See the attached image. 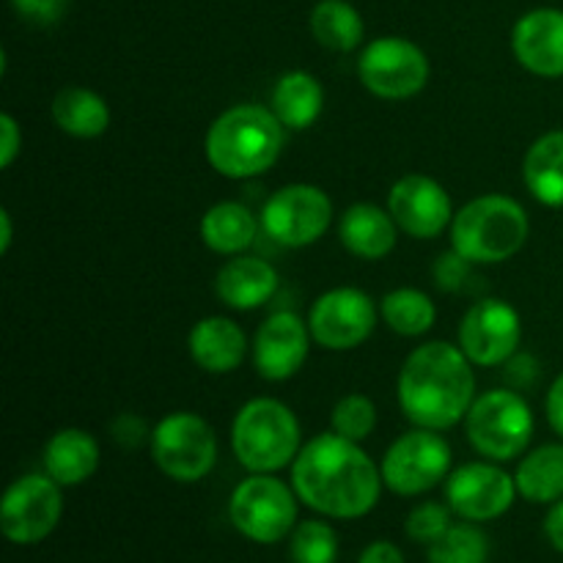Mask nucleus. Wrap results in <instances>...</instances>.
Returning a JSON list of instances; mask_svg holds the SVG:
<instances>
[{
  "label": "nucleus",
  "mask_w": 563,
  "mask_h": 563,
  "mask_svg": "<svg viewBox=\"0 0 563 563\" xmlns=\"http://www.w3.org/2000/svg\"><path fill=\"white\" fill-rule=\"evenodd\" d=\"M291 487L317 515L361 520L379 504L385 482L361 443L324 432L308 440L291 462Z\"/></svg>",
  "instance_id": "obj_1"
},
{
  "label": "nucleus",
  "mask_w": 563,
  "mask_h": 563,
  "mask_svg": "<svg viewBox=\"0 0 563 563\" xmlns=\"http://www.w3.org/2000/svg\"><path fill=\"white\" fill-rule=\"evenodd\" d=\"M462 346L429 341L410 352L399 372L396 394L407 421L421 429L456 427L476 401V374Z\"/></svg>",
  "instance_id": "obj_2"
},
{
  "label": "nucleus",
  "mask_w": 563,
  "mask_h": 563,
  "mask_svg": "<svg viewBox=\"0 0 563 563\" xmlns=\"http://www.w3.org/2000/svg\"><path fill=\"white\" fill-rule=\"evenodd\" d=\"M286 143V126L273 108L234 104L209 124L207 159L225 179H253L278 163Z\"/></svg>",
  "instance_id": "obj_3"
},
{
  "label": "nucleus",
  "mask_w": 563,
  "mask_h": 563,
  "mask_svg": "<svg viewBox=\"0 0 563 563\" xmlns=\"http://www.w3.org/2000/svg\"><path fill=\"white\" fill-rule=\"evenodd\" d=\"M528 234V212L509 196L473 198L451 220V247L471 264H500L517 256Z\"/></svg>",
  "instance_id": "obj_4"
},
{
  "label": "nucleus",
  "mask_w": 563,
  "mask_h": 563,
  "mask_svg": "<svg viewBox=\"0 0 563 563\" xmlns=\"http://www.w3.org/2000/svg\"><path fill=\"white\" fill-rule=\"evenodd\" d=\"M231 449L245 471L278 473L300 454V421L284 401L251 399L231 423Z\"/></svg>",
  "instance_id": "obj_5"
},
{
  "label": "nucleus",
  "mask_w": 563,
  "mask_h": 563,
  "mask_svg": "<svg viewBox=\"0 0 563 563\" xmlns=\"http://www.w3.org/2000/svg\"><path fill=\"white\" fill-rule=\"evenodd\" d=\"M467 440L493 462L517 460L533 438V410L520 390L498 388L478 396L465 418Z\"/></svg>",
  "instance_id": "obj_6"
},
{
  "label": "nucleus",
  "mask_w": 563,
  "mask_h": 563,
  "mask_svg": "<svg viewBox=\"0 0 563 563\" xmlns=\"http://www.w3.org/2000/svg\"><path fill=\"white\" fill-rule=\"evenodd\" d=\"M297 493L273 473H251L229 498V520L256 544H278L297 528Z\"/></svg>",
  "instance_id": "obj_7"
},
{
  "label": "nucleus",
  "mask_w": 563,
  "mask_h": 563,
  "mask_svg": "<svg viewBox=\"0 0 563 563\" xmlns=\"http://www.w3.org/2000/svg\"><path fill=\"white\" fill-rule=\"evenodd\" d=\"M152 456L174 482H201L218 462V434L196 412H170L154 427Z\"/></svg>",
  "instance_id": "obj_8"
},
{
  "label": "nucleus",
  "mask_w": 563,
  "mask_h": 563,
  "mask_svg": "<svg viewBox=\"0 0 563 563\" xmlns=\"http://www.w3.org/2000/svg\"><path fill=\"white\" fill-rule=\"evenodd\" d=\"M451 445L434 429L416 427L390 443L383 456V482L401 498H416L445 482L451 473Z\"/></svg>",
  "instance_id": "obj_9"
},
{
  "label": "nucleus",
  "mask_w": 563,
  "mask_h": 563,
  "mask_svg": "<svg viewBox=\"0 0 563 563\" xmlns=\"http://www.w3.org/2000/svg\"><path fill=\"white\" fill-rule=\"evenodd\" d=\"M363 88L379 99H410L429 82V58L405 36H379L357 58Z\"/></svg>",
  "instance_id": "obj_10"
},
{
  "label": "nucleus",
  "mask_w": 563,
  "mask_h": 563,
  "mask_svg": "<svg viewBox=\"0 0 563 563\" xmlns=\"http://www.w3.org/2000/svg\"><path fill=\"white\" fill-rule=\"evenodd\" d=\"M333 223V201L317 185H286L267 198L262 209V229L278 245L308 247L322 240Z\"/></svg>",
  "instance_id": "obj_11"
},
{
  "label": "nucleus",
  "mask_w": 563,
  "mask_h": 563,
  "mask_svg": "<svg viewBox=\"0 0 563 563\" xmlns=\"http://www.w3.org/2000/svg\"><path fill=\"white\" fill-rule=\"evenodd\" d=\"M64 515L60 484L49 476H22L5 489L0 531L11 544H38L58 528Z\"/></svg>",
  "instance_id": "obj_12"
},
{
  "label": "nucleus",
  "mask_w": 563,
  "mask_h": 563,
  "mask_svg": "<svg viewBox=\"0 0 563 563\" xmlns=\"http://www.w3.org/2000/svg\"><path fill=\"white\" fill-rule=\"evenodd\" d=\"M377 324L374 300L361 289L339 286L317 297L308 313V330L319 346L330 352H350L366 344Z\"/></svg>",
  "instance_id": "obj_13"
},
{
  "label": "nucleus",
  "mask_w": 563,
  "mask_h": 563,
  "mask_svg": "<svg viewBox=\"0 0 563 563\" xmlns=\"http://www.w3.org/2000/svg\"><path fill=\"white\" fill-rule=\"evenodd\" d=\"M522 341V319L511 302L484 297L473 302L460 322V346L473 366H504Z\"/></svg>",
  "instance_id": "obj_14"
},
{
  "label": "nucleus",
  "mask_w": 563,
  "mask_h": 563,
  "mask_svg": "<svg viewBox=\"0 0 563 563\" xmlns=\"http://www.w3.org/2000/svg\"><path fill=\"white\" fill-rule=\"evenodd\" d=\"M515 476L489 462H467L445 478V504L467 522H489L504 517L517 498Z\"/></svg>",
  "instance_id": "obj_15"
},
{
  "label": "nucleus",
  "mask_w": 563,
  "mask_h": 563,
  "mask_svg": "<svg viewBox=\"0 0 563 563\" xmlns=\"http://www.w3.org/2000/svg\"><path fill=\"white\" fill-rule=\"evenodd\" d=\"M388 212L396 225L416 240H434L454 220L445 187L423 174H407L390 187Z\"/></svg>",
  "instance_id": "obj_16"
},
{
  "label": "nucleus",
  "mask_w": 563,
  "mask_h": 563,
  "mask_svg": "<svg viewBox=\"0 0 563 563\" xmlns=\"http://www.w3.org/2000/svg\"><path fill=\"white\" fill-rule=\"evenodd\" d=\"M311 330L297 313L278 311L264 319L253 339V366L269 383L291 379L308 361Z\"/></svg>",
  "instance_id": "obj_17"
},
{
  "label": "nucleus",
  "mask_w": 563,
  "mask_h": 563,
  "mask_svg": "<svg viewBox=\"0 0 563 563\" xmlns=\"http://www.w3.org/2000/svg\"><path fill=\"white\" fill-rule=\"evenodd\" d=\"M511 49L522 69L537 77H563V11L533 9L517 20Z\"/></svg>",
  "instance_id": "obj_18"
},
{
  "label": "nucleus",
  "mask_w": 563,
  "mask_h": 563,
  "mask_svg": "<svg viewBox=\"0 0 563 563\" xmlns=\"http://www.w3.org/2000/svg\"><path fill=\"white\" fill-rule=\"evenodd\" d=\"M192 363L209 374H231L242 366L247 352L245 330L229 317H207L192 324L187 335Z\"/></svg>",
  "instance_id": "obj_19"
},
{
  "label": "nucleus",
  "mask_w": 563,
  "mask_h": 563,
  "mask_svg": "<svg viewBox=\"0 0 563 563\" xmlns=\"http://www.w3.org/2000/svg\"><path fill=\"white\" fill-rule=\"evenodd\" d=\"M278 269L258 256H234L220 267L214 291L234 311H253L278 291Z\"/></svg>",
  "instance_id": "obj_20"
},
{
  "label": "nucleus",
  "mask_w": 563,
  "mask_h": 563,
  "mask_svg": "<svg viewBox=\"0 0 563 563\" xmlns=\"http://www.w3.org/2000/svg\"><path fill=\"white\" fill-rule=\"evenodd\" d=\"M396 220L390 218L388 209H379L374 203H352L339 223L341 245L357 258L366 262H379L390 256L396 247Z\"/></svg>",
  "instance_id": "obj_21"
},
{
  "label": "nucleus",
  "mask_w": 563,
  "mask_h": 563,
  "mask_svg": "<svg viewBox=\"0 0 563 563\" xmlns=\"http://www.w3.org/2000/svg\"><path fill=\"white\" fill-rule=\"evenodd\" d=\"M99 467V445L82 429H60L44 445V473L60 487L88 482Z\"/></svg>",
  "instance_id": "obj_22"
},
{
  "label": "nucleus",
  "mask_w": 563,
  "mask_h": 563,
  "mask_svg": "<svg viewBox=\"0 0 563 563\" xmlns=\"http://www.w3.org/2000/svg\"><path fill=\"white\" fill-rule=\"evenodd\" d=\"M522 179L539 203L563 209V130L533 141L522 159Z\"/></svg>",
  "instance_id": "obj_23"
},
{
  "label": "nucleus",
  "mask_w": 563,
  "mask_h": 563,
  "mask_svg": "<svg viewBox=\"0 0 563 563\" xmlns=\"http://www.w3.org/2000/svg\"><path fill=\"white\" fill-rule=\"evenodd\" d=\"M258 220L247 207L236 201H220L201 218V240L220 256H240L253 245Z\"/></svg>",
  "instance_id": "obj_24"
},
{
  "label": "nucleus",
  "mask_w": 563,
  "mask_h": 563,
  "mask_svg": "<svg viewBox=\"0 0 563 563\" xmlns=\"http://www.w3.org/2000/svg\"><path fill=\"white\" fill-rule=\"evenodd\" d=\"M324 88L308 71H286L273 88V113L286 130H308L322 115Z\"/></svg>",
  "instance_id": "obj_25"
},
{
  "label": "nucleus",
  "mask_w": 563,
  "mask_h": 563,
  "mask_svg": "<svg viewBox=\"0 0 563 563\" xmlns=\"http://www.w3.org/2000/svg\"><path fill=\"white\" fill-rule=\"evenodd\" d=\"M53 121L71 137H99L110 126V108L91 88L69 86L55 93Z\"/></svg>",
  "instance_id": "obj_26"
},
{
  "label": "nucleus",
  "mask_w": 563,
  "mask_h": 563,
  "mask_svg": "<svg viewBox=\"0 0 563 563\" xmlns=\"http://www.w3.org/2000/svg\"><path fill=\"white\" fill-rule=\"evenodd\" d=\"M517 493L531 504L563 500V443H550L531 451L517 467Z\"/></svg>",
  "instance_id": "obj_27"
},
{
  "label": "nucleus",
  "mask_w": 563,
  "mask_h": 563,
  "mask_svg": "<svg viewBox=\"0 0 563 563\" xmlns=\"http://www.w3.org/2000/svg\"><path fill=\"white\" fill-rule=\"evenodd\" d=\"M308 25H311L313 38L333 53H352L361 47L363 33H366L361 11L350 0H319L308 16Z\"/></svg>",
  "instance_id": "obj_28"
},
{
  "label": "nucleus",
  "mask_w": 563,
  "mask_h": 563,
  "mask_svg": "<svg viewBox=\"0 0 563 563\" xmlns=\"http://www.w3.org/2000/svg\"><path fill=\"white\" fill-rule=\"evenodd\" d=\"M379 313H383L385 324H388L394 333L416 339V335L429 333V330L434 328L438 306H434L432 297H429L427 291L405 286V289H394L383 297Z\"/></svg>",
  "instance_id": "obj_29"
},
{
  "label": "nucleus",
  "mask_w": 563,
  "mask_h": 563,
  "mask_svg": "<svg viewBox=\"0 0 563 563\" xmlns=\"http://www.w3.org/2000/svg\"><path fill=\"white\" fill-rule=\"evenodd\" d=\"M489 539L476 522L451 526L443 539L429 544V563H487Z\"/></svg>",
  "instance_id": "obj_30"
},
{
  "label": "nucleus",
  "mask_w": 563,
  "mask_h": 563,
  "mask_svg": "<svg viewBox=\"0 0 563 563\" xmlns=\"http://www.w3.org/2000/svg\"><path fill=\"white\" fill-rule=\"evenodd\" d=\"M289 553L295 563H335L339 537L324 520H306L291 531Z\"/></svg>",
  "instance_id": "obj_31"
},
{
  "label": "nucleus",
  "mask_w": 563,
  "mask_h": 563,
  "mask_svg": "<svg viewBox=\"0 0 563 563\" xmlns=\"http://www.w3.org/2000/svg\"><path fill=\"white\" fill-rule=\"evenodd\" d=\"M330 423H333L335 434H341L346 440H355V443H363L374 432V427H377V407H374V401L368 396L350 394L344 399H339V405L333 407Z\"/></svg>",
  "instance_id": "obj_32"
},
{
  "label": "nucleus",
  "mask_w": 563,
  "mask_h": 563,
  "mask_svg": "<svg viewBox=\"0 0 563 563\" xmlns=\"http://www.w3.org/2000/svg\"><path fill=\"white\" fill-rule=\"evenodd\" d=\"M451 528V506L449 504H434V500H427V504H418L416 509L407 515L405 531L412 542L421 544H434L438 539H443Z\"/></svg>",
  "instance_id": "obj_33"
},
{
  "label": "nucleus",
  "mask_w": 563,
  "mask_h": 563,
  "mask_svg": "<svg viewBox=\"0 0 563 563\" xmlns=\"http://www.w3.org/2000/svg\"><path fill=\"white\" fill-rule=\"evenodd\" d=\"M471 267L473 264L467 262L462 253H456L454 247H451L449 253L438 256V262H434L432 267V278L434 284H438V289L460 291L462 286H465V280L471 278Z\"/></svg>",
  "instance_id": "obj_34"
},
{
  "label": "nucleus",
  "mask_w": 563,
  "mask_h": 563,
  "mask_svg": "<svg viewBox=\"0 0 563 563\" xmlns=\"http://www.w3.org/2000/svg\"><path fill=\"white\" fill-rule=\"evenodd\" d=\"M16 14L33 25H55L69 9V0H11Z\"/></svg>",
  "instance_id": "obj_35"
},
{
  "label": "nucleus",
  "mask_w": 563,
  "mask_h": 563,
  "mask_svg": "<svg viewBox=\"0 0 563 563\" xmlns=\"http://www.w3.org/2000/svg\"><path fill=\"white\" fill-rule=\"evenodd\" d=\"M110 432H113V440L121 449H137L143 440L152 438L146 421H143L141 416H135V412H121V416L110 423Z\"/></svg>",
  "instance_id": "obj_36"
},
{
  "label": "nucleus",
  "mask_w": 563,
  "mask_h": 563,
  "mask_svg": "<svg viewBox=\"0 0 563 563\" xmlns=\"http://www.w3.org/2000/svg\"><path fill=\"white\" fill-rule=\"evenodd\" d=\"M22 152V130L11 113L0 115V168H11Z\"/></svg>",
  "instance_id": "obj_37"
},
{
  "label": "nucleus",
  "mask_w": 563,
  "mask_h": 563,
  "mask_svg": "<svg viewBox=\"0 0 563 563\" xmlns=\"http://www.w3.org/2000/svg\"><path fill=\"white\" fill-rule=\"evenodd\" d=\"M504 374H506V383L511 385L515 390L522 388H531L539 377V363L533 361L531 355H511L509 361L504 363Z\"/></svg>",
  "instance_id": "obj_38"
},
{
  "label": "nucleus",
  "mask_w": 563,
  "mask_h": 563,
  "mask_svg": "<svg viewBox=\"0 0 563 563\" xmlns=\"http://www.w3.org/2000/svg\"><path fill=\"white\" fill-rule=\"evenodd\" d=\"M357 563H405V555H401V550L394 542L379 539V542H372L363 550Z\"/></svg>",
  "instance_id": "obj_39"
},
{
  "label": "nucleus",
  "mask_w": 563,
  "mask_h": 563,
  "mask_svg": "<svg viewBox=\"0 0 563 563\" xmlns=\"http://www.w3.org/2000/svg\"><path fill=\"white\" fill-rule=\"evenodd\" d=\"M544 407H548L550 427L555 429V434H561V438H563V374L555 377V383H553V388H550Z\"/></svg>",
  "instance_id": "obj_40"
},
{
  "label": "nucleus",
  "mask_w": 563,
  "mask_h": 563,
  "mask_svg": "<svg viewBox=\"0 0 563 563\" xmlns=\"http://www.w3.org/2000/svg\"><path fill=\"white\" fill-rule=\"evenodd\" d=\"M544 533H548L550 544H553L559 553H563V500L553 504V509L544 517Z\"/></svg>",
  "instance_id": "obj_41"
},
{
  "label": "nucleus",
  "mask_w": 563,
  "mask_h": 563,
  "mask_svg": "<svg viewBox=\"0 0 563 563\" xmlns=\"http://www.w3.org/2000/svg\"><path fill=\"white\" fill-rule=\"evenodd\" d=\"M11 240H14V225H11L9 209H0V253H9Z\"/></svg>",
  "instance_id": "obj_42"
}]
</instances>
